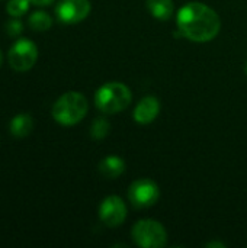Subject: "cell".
Wrapping results in <instances>:
<instances>
[{
    "label": "cell",
    "instance_id": "obj_6",
    "mask_svg": "<svg viewBox=\"0 0 247 248\" xmlns=\"http://www.w3.org/2000/svg\"><path fill=\"white\" fill-rule=\"evenodd\" d=\"M9 64L16 71H28L31 70L38 58V48L36 45L26 39H17L9 51Z\"/></svg>",
    "mask_w": 247,
    "mask_h": 248
},
{
    "label": "cell",
    "instance_id": "obj_12",
    "mask_svg": "<svg viewBox=\"0 0 247 248\" xmlns=\"http://www.w3.org/2000/svg\"><path fill=\"white\" fill-rule=\"evenodd\" d=\"M33 128V121L29 115H16L10 121V132L16 138H25L31 134Z\"/></svg>",
    "mask_w": 247,
    "mask_h": 248
},
{
    "label": "cell",
    "instance_id": "obj_19",
    "mask_svg": "<svg viewBox=\"0 0 247 248\" xmlns=\"http://www.w3.org/2000/svg\"><path fill=\"white\" fill-rule=\"evenodd\" d=\"M1 62H3V54H1V51H0V65H1Z\"/></svg>",
    "mask_w": 247,
    "mask_h": 248
},
{
    "label": "cell",
    "instance_id": "obj_18",
    "mask_svg": "<svg viewBox=\"0 0 247 248\" xmlns=\"http://www.w3.org/2000/svg\"><path fill=\"white\" fill-rule=\"evenodd\" d=\"M207 247L224 248V247H226V244H223V243H208V244H207Z\"/></svg>",
    "mask_w": 247,
    "mask_h": 248
},
{
    "label": "cell",
    "instance_id": "obj_5",
    "mask_svg": "<svg viewBox=\"0 0 247 248\" xmlns=\"http://www.w3.org/2000/svg\"><path fill=\"white\" fill-rule=\"evenodd\" d=\"M159 198L160 189L151 179H137L128 187V199L135 209H147L156 205Z\"/></svg>",
    "mask_w": 247,
    "mask_h": 248
},
{
    "label": "cell",
    "instance_id": "obj_20",
    "mask_svg": "<svg viewBox=\"0 0 247 248\" xmlns=\"http://www.w3.org/2000/svg\"><path fill=\"white\" fill-rule=\"evenodd\" d=\"M245 71H246V74H247V62H246V67H245Z\"/></svg>",
    "mask_w": 247,
    "mask_h": 248
},
{
    "label": "cell",
    "instance_id": "obj_4",
    "mask_svg": "<svg viewBox=\"0 0 247 248\" xmlns=\"http://www.w3.org/2000/svg\"><path fill=\"white\" fill-rule=\"evenodd\" d=\"M131 235L134 243L143 248H162L166 246L167 241V232L165 227L154 219H141L135 222Z\"/></svg>",
    "mask_w": 247,
    "mask_h": 248
},
{
    "label": "cell",
    "instance_id": "obj_14",
    "mask_svg": "<svg viewBox=\"0 0 247 248\" xmlns=\"http://www.w3.org/2000/svg\"><path fill=\"white\" fill-rule=\"evenodd\" d=\"M111 132V124L105 118H96L90 125V137L93 140H103Z\"/></svg>",
    "mask_w": 247,
    "mask_h": 248
},
{
    "label": "cell",
    "instance_id": "obj_3",
    "mask_svg": "<svg viewBox=\"0 0 247 248\" xmlns=\"http://www.w3.org/2000/svg\"><path fill=\"white\" fill-rule=\"evenodd\" d=\"M87 99L79 92H67L52 106V118L64 126L79 124L87 113Z\"/></svg>",
    "mask_w": 247,
    "mask_h": 248
},
{
    "label": "cell",
    "instance_id": "obj_15",
    "mask_svg": "<svg viewBox=\"0 0 247 248\" xmlns=\"http://www.w3.org/2000/svg\"><path fill=\"white\" fill-rule=\"evenodd\" d=\"M29 3H31V0H10L6 6V10L10 16L19 17L28 12Z\"/></svg>",
    "mask_w": 247,
    "mask_h": 248
},
{
    "label": "cell",
    "instance_id": "obj_17",
    "mask_svg": "<svg viewBox=\"0 0 247 248\" xmlns=\"http://www.w3.org/2000/svg\"><path fill=\"white\" fill-rule=\"evenodd\" d=\"M54 0H31V3H33V4H36V6H48V4H51Z\"/></svg>",
    "mask_w": 247,
    "mask_h": 248
},
{
    "label": "cell",
    "instance_id": "obj_8",
    "mask_svg": "<svg viewBox=\"0 0 247 248\" xmlns=\"http://www.w3.org/2000/svg\"><path fill=\"white\" fill-rule=\"evenodd\" d=\"M99 218L109 228H116L122 225L124 221L127 219L125 202L115 195L105 198L99 206Z\"/></svg>",
    "mask_w": 247,
    "mask_h": 248
},
{
    "label": "cell",
    "instance_id": "obj_7",
    "mask_svg": "<svg viewBox=\"0 0 247 248\" xmlns=\"http://www.w3.org/2000/svg\"><path fill=\"white\" fill-rule=\"evenodd\" d=\"M89 0H60L55 7L57 19L66 25H74L84 20L90 13Z\"/></svg>",
    "mask_w": 247,
    "mask_h": 248
},
{
    "label": "cell",
    "instance_id": "obj_10",
    "mask_svg": "<svg viewBox=\"0 0 247 248\" xmlns=\"http://www.w3.org/2000/svg\"><path fill=\"white\" fill-rule=\"evenodd\" d=\"M98 171L105 179H109V180L118 179L125 171V161L119 155H114V154L108 155L99 163Z\"/></svg>",
    "mask_w": 247,
    "mask_h": 248
},
{
    "label": "cell",
    "instance_id": "obj_11",
    "mask_svg": "<svg viewBox=\"0 0 247 248\" xmlns=\"http://www.w3.org/2000/svg\"><path fill=\"white\" fill-rule=\"evenodd\" d=\"M150 15L159 20H169L173 16V0H147L146 1Z\"/></svg>",
    "mask_w": 247,
    "mask_h": 248
},
{
    "label": "cell",
    "instance_id": "obj_16",
    "mask_svg": "<svg viewBox=\"0 0 247 248\" xmlns=\"http://www.w3.org/2000/svg\"><path fill=\"white\" fill-rule=\"evenodd\" d=\"M6 31L10 36H17L22 31H23V25L22 22L19 20H10L7 25H6Z\"/></svg>",
    "mask_w": 247,
    "mask_h": 248
},
{
    "label": "cell",
    "instance_id": "obj_9",
    "mask_svg": "<svg viewBox=\"0 0 247 248\" xmlns=\"http://www.w3.org/2000/svg\"><path fill=\"white\" fill-rule=\"evenodd\" d=\"M160 112V102L156 96H146L143 97L134 109V121L138 125H148L151 124Z\"/></svg>",
    "mask_w": 247,
    "mask_h": 248
},
{
    "label": "cell",
    "instance_id": "obj_1",
    "mask_svg": "<svg viewBox=\"0 0 247 248\" xmlns=\"http://www.w3.org/2000/svg\"><path fill=\"white\" fill-rule=\"evenodd\" d=\"M179 35L192 42L213 41L221 28V19L214 9L199 1L183 4L176 16Z\"/></svg>",
    "mask_w": 247,
    "mask_h": 248
},
{
    "label": "cell",
    "instance_id": "obj_13",
    "mask_svg": "<svg viewBox=\"0 0 247 248\" xmlns=\"http://www.w3.org/2000/svg\"><path fill=\"white\" fill-rule=\"evenodd\" d=\"M28 23L31 26V29L36 31V32H44L48 31L52 25V19L47 12H33L29 19Z\"/></svg>",
    "mask_w": 247,
    "mask_h": 248
},
{
    "label": "cell",
    "instance_id": "obj_2",
    "mask_svg": "<svg viewBox=\"0 0 247 248\" xmlns=\"http://www.w3.org/2000/svg\"><path fill=\"white\" fill-rule=\"evenodd\" d=\"M132 99V93L127 84L121 81H109L98 89L95 93V105L96 108L106 113L115 115L125 110Z\"/></svg>",
    "mask_w": 247,
    "mask_h": 248
}]
</instances>
